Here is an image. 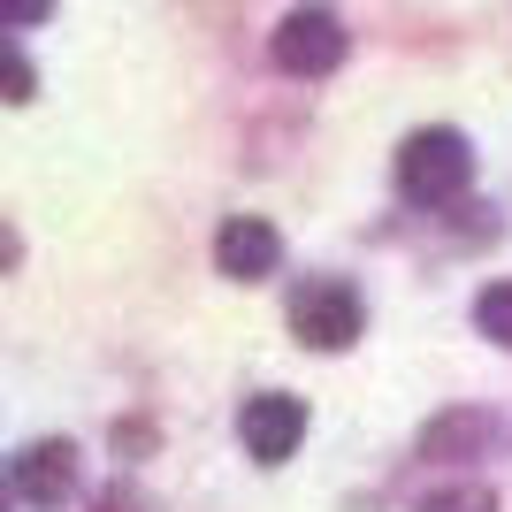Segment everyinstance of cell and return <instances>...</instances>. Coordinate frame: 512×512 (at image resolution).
<instances>
[{
	"label": "cell",
	"instance_id": "6da1fadb",
	"mask_svg": "<svg viewBox=\"0 0 512 512\" xmlns=\"http://www.w3.org/2000/svg\"><path fill=\"white\" fill-rule=\"evenodd\" d=\"M467 176H474V146L459 130H413L398 146V192L413 207H451L467 192Z\"/></svg>",
	"mask_w": 512,
	"mask_h": 512
},
{
	"label": "cell",
	"instance_id": "7a4b0ae2",
	"mask_svg": "<svg viewBox=\"0 0 512 512\" xmlns=\"http://www.w3.org/2000/svg\"><path fill=\"white\" fill-rule=\"evenodd\" d=\"M291 329H299V344H314V352H344V344L360 337V291L337 276H314L291 291Z\"/></svg>",
	"mask_w": 512,
	"mask_h": 512
},
{
	"label": "cell",
	"instance_id": "3957f363",
	"mask_svg": "<svg viewBox=\"0 0 512 512\" xmlns=\"http://www.w3.org/2000/svg\"><path fill=\"white\" fill-rule=\"evenodd\" d=\"M344 54H352V39H344V23L329 8H291L276 23V69L283 77H329Z\"/></svg>",
	"mask_w": 512,
	"mask_h": 512
},
{
	"label": "cell",
	"instance_id": "277c9868",
	"mask_svg": "<svg viewBox=\"0 0 512 512\" xmlns=\"http://www.w3.org/2000/svg\"><path fill=\"white\" fill-rule=\"evenodd\" d=\"M8 490H16V505H31V512H62V497L77 490V451H69L62 436L23 444L16 467H8Z\"/></svg>",
	"mask_w": 512,
	"mask_h": 512
},
{
	"label": "cell",
	"instance_id": "5b68a950",
	"mask_svg": "<svg viewBox=\"0 0 512 512\" xmlns=\"http://www.w3.org/2000/svg\"><path fill=\"white\" fill-rule=\"evenodd\" d=\"M237 428H245V451H253L260 467H283V459L299 451V436H306V406L291 390H260V398H245Z\"/></svg>",
	"mask_w": 512,
	"mask_h": 512
},
{
	"label": "cell",
	"instance_id": "8992f818",
	"mask_svg": "<svg viewBox=\"0 0 512 512\" xmlns=\"http://www.w3.org/2000/svg\"><path fill=\"white\" fill-rule=\"evenodd\" d=\"M276 260H283V237L260 222V214H230L222 222V237H214V268L237 283H260V276H276Z\"/></svg>",
	"mask_w": 512,
	"mask_h": 512
},
{
	"label": "cell",
	"instance_id": "52a82bcc",
	"mask_svg": "<svg viewBox=\"0 0 512 512\" xmlns=\"http://www.w3.org/2000/svg\"><path fill=\"white\" fill-rule=\"evenodd\" d=\"M490 444V413L482 406H459V413H436L421 428V459H474Z\"/></svg>",
	"mask_w": 512,
	"mask_h": 512
},
{
	"label": "cell",
	"instance_id": "ba28073f",
	"mask_svg": "<svg viewBox=\"0 0 512 512\" xmlns=\"http://www.w3.org/2000/svg\"><path fill=\"white\" fill-rule=\"evenodd\" d=\"M474 329H482L490 344H505V352H512V283H490V291L474 299Z\"/></svg>",
	"mask_w": 512,
	"mask_h": 512
},
{
	"label": "cell",
	"instance_id": "9c48e42d",
	"mask_svg": "<svg viewBox=\"0 0 512 512\" xmlns=\"http://www.w3.org/2000/svg\"><path fill=\"white\" fill-rule=\"evenodd\" d=\"M421 512H497V497L482 482H451V490H428Z\"/></svg>",
	"mask_w": 512,
	"mask_h": 512
},
{
	"label": "cell",
	"instance_id": "30bf717a",
	"mask_svg": "<svg viewBox=\"0 0 512 512\" xmlns=\"http://www.w3.org/2000/svg\"><path fill=\"white\" fill-rule=\"evenodd\" d=\"M54 0H0V16H8V31H31V23L46 16Z\"/></svg>",
	"mask_w": 512,
	"mask_h": 512
}]
</instances>
